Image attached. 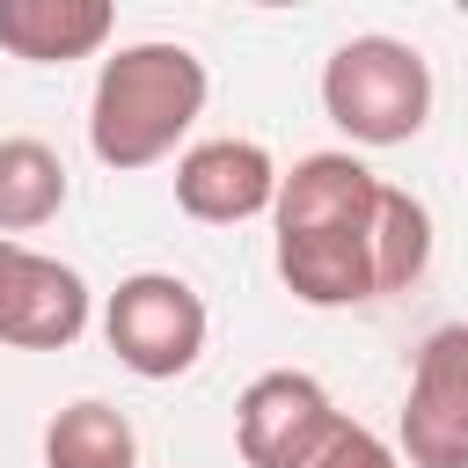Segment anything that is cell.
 Returning a JSON list of instances; mask_svg holds the SVG:
<instances>
[{
  "label": "cell",
  "instance_id": "cell-1",
  "mask_svg": "<svg viewBox=\"0 0 468 468\" xmlns=\"http://www.w3.org/2000/svg\"><path fill=\"white\" fill-rule=\"evenodd\" d=\"M373 219H380V176L358 154H300L278 168L271 227H278V278L307 307H358L380 300L373 285Z\"/></svg>",
  "mask_w": 468,
  "mask_h": 468
},
{
  "label": "cell",
  "instance_id": "cell-2",
  "mask_svg": "<svg viewBox=\"0 0 468 468\" xmlns=\"http://www.w3.org/2000/svg\"><path fill=\"white\" fill-rule=\"evenodd\" d=\"M205 58L190 44H124L102 58L95 95H88V146L102 168L132 176L176 154V139L205 117Z\"/></svg>",
  "mask_w": 468,
  "mask_h": 468
},
{
  "label": "cell",
  "instance_id": "cell-3",
  "mask_svg": "<svg viewBox=\"0 0 468 468\" xmlns=\"http://www.w3.org/2000/svg\"><path fill=\"white\" fill-rule=\"evenodd\" d=\"M322 110L351 146H402L431 117V66L402 37H344L322 66Z\"/></svg>",
  "mask_w": 468,
  "mask_h": 468
},
{
  "label": "cell",
  "instance_id": "cell-4",
  "mask_svg": "<svg viewBox=\"0 0 468 468\" xmlns=\"http://www.w3.org/2000/svg\"><path fill=\"white\" fill-rule=\"evenodd\" d=\"M205 329H212V314H205L197 285L176 278V271H132L102 300V336H110L117 366L139 373V380L190 373L205 358Z\"/></svg>",
  "mask_w": 468,
  "mask_h": 468
},
{
  "label": "cell",
  "instance_id": "cell-5",
  "mask_svg": "<svg viewBox=\"0 0 468 468\" xmlns=\"http://www.w3.org/2000/svg\"><path fill=\"white\" fill-rule=\"evenodd\" d=\"M402 461L410 468H468V322L431 329L410 366Z\"/></svg>",
  "mask_w": 468,
  "mask_h": 468
},
{
  "label": "cell",
  "instance_id": "cell-6",
  "mask_svg": "<svg viewBox=\"0 0 468 468\" xmlns=\"http://www.w3.org/2000/svg\"><path fill=\"white\" fill-rule=\"evenodd\" d=\"M88 278L44 249L0 241V344L15 351H66L88 329Z\"/></svg>",
  "mask_w": 468,
  "mask_h": 468
},
{
  "label": "cell",
  "instance_id": "cell-7",
  "mask_svg": "<svg viewBox=\"0 0 468 468\" xmlns=\"http://www.w3.org/2000/svg\"><path fill=\"white\" fill-rule=\"evenodd\" d=\"M329 424H336L329 388H322L314 373H292V366L256 373V380L241 388V402H234V446H241L249 468H300L307 446H314Z\"/></svg>",
  "mask_w": 468,
  "mask_h": 468
},
{
  "label": "cell",
  "instance_id": "cell-8",
  "mask_svg": "<svg viewBox=\"0 0 468 468\" xmlns=\"http://www.w3.org/2000/svg\"><path fill=\"white\" fill-rule=\"evenodd\" d=\"M278 197V161L256 139H205L176 161V205L205 227H241L271 212Z\"/></svg>",
  "mask_w": 468,
  "mask_h": 468
},
{
  "label": "cell",
  "instance_id": "cell-9",
  "mask_svg": "<svg viewBox=\"0 0 468 468\" xmlns=\"http://www.w3.org/2000/svg\"><path fill=\"white\" fill-rule=\"evenodd\" d=\"M117 29L110 0H0V51L29 58V66H66V58H95Z\"/></svg>",
  "mask_w": 468,
  "mask_h": 468
},
{
  "label": "cell",
  "instance_id": "cell-10",
  "mask_svg": "<svg viewBox=\"0 0 468 468\" xmlns=\"http://www.w3.org/2000/svg\"><path fill=\"white\" fill-rule=\"evenodd\" d=\"M44 468H139V431L117 402L80 395L44 424Z\"/></svg>",
  "mask_w": 468,
  "mask_h": 468
},
{
  "label": "cell",
  "instance_id": "cell-11",
  "mask_svg": "<svg viewBox=\"0 0 468 468\" xmlns=\"http://www.w3.org/2000/svg\"><path fill=\"white\" fill-rule=\"evenodd\" d=\"M66 212V161L44 139H0V241L37 234Z\"/></svg>",
  "mask_w": 468,
  "mask_h": 468
},
{
  "label": "cell",
  "instance_id": "cell-12",
  "mask_svg": "<svg viewBox=\"0 0 468 468\" xmlns=\"http://www.w3.org/2000/svg\"><path fill=\"white\" fill-rule=\"evenodd\" d=\"M424 263H431V212H424V197L380 183V219H373V285H380V300L410 292L424 278Z\"/></svg>",
  "mask_w": 468,
  "mask_h": 468
},
{
  "label": "cell",
  "instance_id": "cell-13",
  "mask_svg": "<svg viewBox=\"0 0 468 468\" xmlns=\"http://www.w3.org/2000/svg\"><path fill=\"white\" fill-rule=\"evenodd\" d=\"M300 468H402V453L336 410V424H329V431L307 446V461H300Z\"/></svg>",
  "mask_w": 468,
  "mask_h": 468
}]
</instances>
